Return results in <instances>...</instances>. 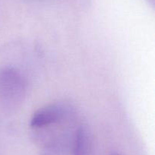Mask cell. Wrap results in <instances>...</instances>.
<instances>
[{
	"mask_svg": "<svg viewBox=\"0 0 155 155\" xmlns=\"http://www.w3.org/2000/svg\"><path fill=\"white\" fill-rule=\"evenodd\" d=\"M27 94V81L21 71L12 66L0 68V106L15 110L23 103Z\"/></svg>",
	"mask_w": 155,
	"mask_h": 155,
	"instance_id": "cell-1",
	"label": "cell"
},
{
	"mask_svg": "<svg viewBox=\"0 0 155 155\" xmlns=\"http://www.w3.org/2000/svg\"><path fill=\"white\" fill-rule=\"evenodd\" d=\"M112 155H123V154H121V153H114Z\"/></svg>",
	"mask_w": 155,
	"mask_h": 155,
	"instance_id": "cell-5",
	"label": "cell"
},
{
	"mask_svg": "<svg viewBox=\"0 0 155 155\" xmlns=\"http://www.w3.org/2000/svg\"><path fill=\"white\" fill-rule=\"evenodd\" d=\"M74 112V107L69 102H54L36 111L30 119V126L34 129H42L62 124L69 121Z\"/></svg>",
	"mask_w": 155,
	"mask_h": 155,
	"instance_id": "cell-2",
	"label": "cell"
},
{
	"mask_svg": "<svg viewBox=\"0 0 155 155\" xmlns=\"http://www.w3.org/2000/svg\"><path fill=\"white\" fill-rule=\"evenodd\" d=\"M73 155H90L92 149L91 135L87 128L81 126L76 130L73 143Z\"/></svg>",
	"mask_w": 155,
	"mask_h": 155,
	"instance_id": "cell-4",
	"label": "cell"
},
{
	"mask_svg": "<svg viewBox=\"0 0 155 155\" xmlns=\"http://www.w3.org/2000/svg\"><path fill=\"white\" fill-rule=\"evenodd\" d=\"M75 132H62L59 135L51 137L44 146L42 155H66L73 147Z\"/></svg>",
	"mask_w": 155,
	"mask_h": 155,
	"instance_id": "cell-3",
	"label": "cell"
}]
</instances>
